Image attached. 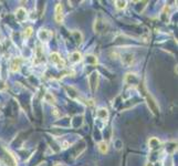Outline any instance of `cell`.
Listing matches in <instances>:
<instances>
[{
    "mask_svg": "<svg viewBox=\"0 0 178 166\" xmlns=\"http://www.w3.org/2000/svg\"><path fill=\"white\" fill-rule=\"evenodd\" d=\"M19 66H20V60L19 59H16L15 61H13V63L11 64V70L13 71V72H16L19 70Z\"/></svg>",
    "mask_w": 178,
    "mask_h": 166,
    "instance_id": "8992f818",
    "label": "cell"
},
{
    "mask_svg": "<svg viewBox=\"0 0 178 166\" xmlns=\"http://www.w3.org/2000/svg\"><path fill=\"white\" fill-rule=\"evenodd\" d=\"M16 16H17V19H19L20 21H22V19L25 20V18L27 17V12H25V9L20 8L17 10V12H16Z\"/></svg>",
    "mask_w": 178,
    "mask_h": 166,
    "instance_id": "277c9868",
    "label": "cell"
},
{
    "mask_svg": "<svg viewBox=\"0 0 178 166\" xmlns=\"http://www.w3.org/2000/svg\"><path fill=\"white\" fill-rule=\"evenodd\" d=\"M126 1H115V6L117 9H124L126 7Z\"/></svg>",
    "mask_w": 178,
    "mask_h": 166,
    "instance_id": "52a82bcc",
    "label": "cell"
},
{
    "mask_svg": "<svg viewBox=\"0 0 178 166\" xmlns=\"http://www.w3.org/2000/svg\"><path fill=\"white\" fill-rule=\"evenodd\" d=\"M99 149H100L101 153L105 154V153H107V151H109V146H107V144H106L105 142H101V143H99Z\"/></svg>",
    "mask_w": 178,
    "mask_h": 166,
    "instance_id": "5b68a950",
    "label": "cell"
},
{
    "mask_svg": "<svg viewBox=\"0 0 178 166\" xmlns=\"http://www.w3.org/2000/svg\"><path fill=\"white\" fill-rule=\"evenodd\" d=\"M63 8H62V6L58 3L57 6H55V9H54V19H55V21L58 22V23H61L62 21H63Z\"/></svg>",
    "mask_w": 178,
    "mask_h": 166,
    "instance_id": "7a4b0ae2",
    "label": "cell"
},
{
    "mask_svg": "<svg viewBox=\"0 0 178 166\" xmlns=\"http://www.w3.org/2000/svg\"><path fill=\"white\" fill-rule=\"evenodd\" d=\"M50 61H51V63L54 64V66H61V68L64 66V61H63V59L61 58L59 56V53H57V52H53V53L50 54Z\"/></svg>",
    "mask_w": 178,
    "mask_h": 166,
    "instance_id": "6da1fadb",
    "label": "cell"
},
{
    "mask_svg": "<svg viewBox=\"0 0 178 166\" xmlns=\"http://www.w3.org/2000/svg\"><path fill=\"white\" fill-rule=\"evenodd\" d=\"M53 166H63L62 164H59V163H57V164H54Z\"/></svg>",
    "mask_w": 178,
    "mask_h": 166,
    "instance_id": "9c48e42d",
    "label": "cell"
},
{
    "mask_svg": "<svg viewBox=\"0 0 178 166\" xmlns=\"http://www.w3.org/2000/svg\"><path fill=\"white\" fill-rule=\"evenodd\" d=\"M31 34H32V28L31 27H28L25 30V38H29Z\"/></svg>",
    "mask_w": 178,
    "mask_h": 166,
    "instance_id": "ba28073f",
    "label": "cell"
},
{
    "mask_svg": "<svg viewBox=\"0 0 178 166\" xmlns=\"http://www.w3.org/2000/svg\"><path fill=\"white\" fill-rule=\"evenodd\" d=\"M43 34V37H41L40 39L41 40H44V41H48L49 40V38H50L51 35H52V33L49 31V30H40V32H39V35H42Z\"/></svg>",
    "mask_w": 178,
    "mask_h": 166,
    "instance_id": "3957f363",
    "label": "cell"
}]
</instances>
